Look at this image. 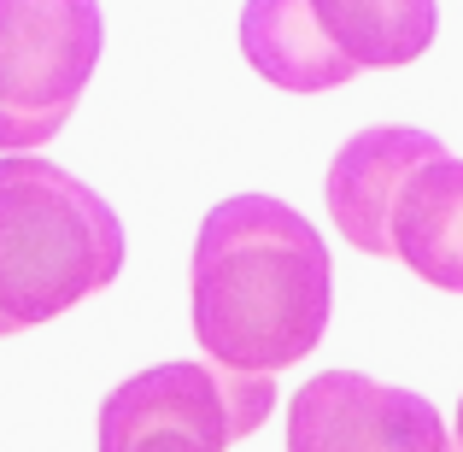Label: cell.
Wrapping results in <instances>:
<instances>
[{
    "label": "cell",
    "instance_id": "6da1fadb",
    "mask_svg": "<svg viewBox=\"0 0 463 452\" xmlns=\"http://www.w3.org/2000/svg\"><path fill=\"white\" fill-rule=\"evenodd\" d=\"M194 341L212 364L252 376L294 370L328 335L335 264L306 212L270 194L212 206L188 264Z\"/></svg>",
    "mask_w": 463,
    "mask_h": 452
},
{
    "label": "cell",
    "instance_id": "7a4b0ae2",
    "mask_svg": "<svg viewBox=\"0 0 463 452\" xmlns=\"http://www.w3.org/2000/svg\"><path fill=\"white\" fill-rule=\"evenodd\" d=\"M118 271L124 224L89 182L42 153L0 159V335L53 323Z\"/></svg>",
    "mask_w": 463,
    "mask_h": 452
},
{
    "label": "cell",
    "instance_id": "3957f363",
    "mask_svg": "<svg viewBox=\"0 0 463 452\" xmlns=\"http://www.w3.org/2000/svg\"><path fill=\"white\" fill-rule=\"evenodd\" d=\"M100 47V0H0V153H30L71 124Z\"/></svg>",
    "mask_w": 463,
    "mask_h": 452
},
{
    "label": "cell",
    "instance_id": "277c9868",
    "mask_svg": "<svg viewBox=\"0 0 463 452\" xmlns=\"http://www.w3.org/2000/svg\"><path fill=\"white\" fill-rule=\"evenodd\" d=\"M270 406H276V376L229 370L212 359L153 364L100 399V452H129L153 435L229 452L270 418Z\"/></svg>",
    "mask_w": 463,
    "mask_h": 452
},
{
    "label": "cell",
    "instance_id": "5b68a950",
    "mask_svg": "<svg viewBox=\"0 0 463 452\" xmlns=\"http://www.w3.org/2000/svg\"><path fill=\"white\" fill-rule=\"evenodd\" d=\"M288 452H458V435L411 388L323 370L288 399Z\"/></svg>",
    "mask_w": 463,
    "mask_h": 452
},
{
    "label": "cell",
    "instance_id": "8992f818",
    "mask_svg": "<svg viewBox=\"0 0 463 452\" xmlns=\"http://www.w3.org/2000/svg\"><path fill=\"white\" fill-rule=\"evenodd\" d=\"M440 141L429 130H411V124H375L358 130L335 159H328V182H323V200L335 229L352 241L358 253L370 259H387V212L399 200V182L411 177L417 159H429Z\"/></svg>",
    "mask_w": 463,
    "mask_h": 452
},
{
    "label": "cell",
    "instance_id": "52a82bcc",
    "mask_svg": "<svg viewBox=\"0 0 463 452\" xmlns=\"http://www.w3.org/2000/svg\"><path fill=\"white\" fill-rule=\"evenodd\" d=\"M387 259H399L429 288L463 294V159L446 141L411 165L387 212Z\"/></svg>",
    "mask_w": 463,
    "mask_h": 452
},
{
    "label": "cell",
    "instance_id": "ba28073f",
    "mask_svg": "<svg viewBox=\"0 0 463 452\" xmlns=\"http://www.w3.org/2000/svg\"><path fill=\"white\" fill-rule=\"evenodd\" d=\"M241 53L264 82H276L288 94H323L358 77V65L323 35L311 0H247Z\"/></svg>",
    "mask_w": 463,
    "mask_h": 452
},
{
    "label": "cell",
    "instance_id": "9c48e42d",
    "mask_svg": "<svg viewBox=\"0 0 463 452\" xmlns=\"http://www.w3.org/2000/svg\"><path fill=\"white\" fill-rule=\"evenodd\" d=\"M323 35L358 71H393L434 47L440 6L434 0H311Z\"/></svg>",
    "mask_w": 463,
    "mask_h": 452
},
{
    "label": "cell",
    "instance_id": "30bf717a",
    "mask_svg": "<svg viewBox=\"0 0 463 452\" xmlns=\"http://www.w3.org/2000/svg\"><path fill=\"white\" fill-rule=\"evenodd\" d=\"M129 452H205V447H194V441H170V435H153V441H136Z\"/></svg>",
    "mask_w": 463,
    "mask_h": 452
},
{
    "label": "cell",
    "instance_id": "8fae6325",
    "mask_svg": "<svg viewBox=\"0 0 463 452\" xmlns=\"http://www.w3.org/2000/svg\"><path fill=\"white\" fill-rule=\"evenodd\" d=\"M458 452H463V399H458Z\"/></svg>",
    "mask_w": 463,
    "mask_h": 452
}]
</instances>
